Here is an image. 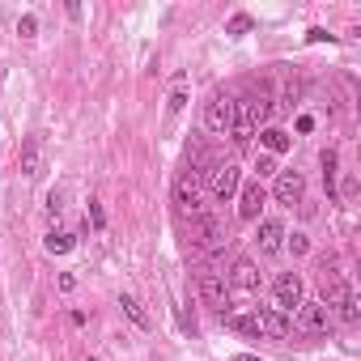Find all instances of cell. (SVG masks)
Masks as SVG:
<instances>
[{"label": "cell", "instance_id": "obj_1", "mask_svg": "<svg viewBox=\"0 0 361 361\" xmlns=\"http://www.w3.org/2000/svg\"><path fill=\"white\" fill-rule=\"evenodd\" d=\"M268 115V94H247V98H234V128H230V136L238 140V145H247L251 136H255V128H259V119Z\"/></svg>", "mask_w": 361, "mask_h": 361}, {"label": "cell", "instance_id": "obj_2", "mask_svg": "<svg viewBox=\"0 0 361 361\" xmlns=\"http://www.w3.org/2000/svg\"><path fill=\"white\" fill-rule=\"evenodd\" d=\"M323 306H327V310H331V319H340V323H357V319H361V310H357V298H353L348 281L327 276V272H323Z\"/></svg>", "mask_w": 361, "mask_h": 361}, {"label": "cell", "instance_id": "obj_3", "mask_svg": "<svg viewBox=\"0 0 361 361\" xmlns=\"http://www.w3.org/2000/svg\"><path fill=\"white\" fill-rule=\"evenodd\" d=\"M306 302V285H302V276L298 272H281L276 281H272V306L281 310V314H298V306Z\"/></svg>", "mask_w": 361, "mask_h": 361}, {"label": "cell", "instance_id": "obj_4", "mask_svg": "<svg viewBox=\"0 0 361 361\" xmlns=\"http://www.w3.org/2000/svg\"><path fill=\"white\" fill-rule=\"evenodd\" d=\"M331 327H336V319H331V310H327L323 302H302V306H298V331L323 340Z\"/></svg>", "mask_w": 361, "mask_h": 361}, {"label": "cell", "instance_id": "obj_5", "mask_svg": "<svg viewBox=\"0 0 361 361\" xmlns=\"http://www.w3.org/2000/svg\"><path fill=\"white\" fill-rule=\"evenodd\" d=\"M238 188H243V170H238L234 161H217V166L209 170V192H213L217 200H234Z\"/></svg>", "mask_w": 361, "mask_h": 361}, {"label": "cell", "instance_id": "obj_6", "mask_svg": "<svg viewBox=\"0 0 361 361\" xmlns=\"http://www.w3.org/2000/svg\"><path fill=\"white\" fill-rule=\"evenodd\" d=\"M272 200H276L281 209H293V204H302V200H306V178H302V170H276Z\"/></svg>", "mask_w": 361, "mask_h": 361}, {"label": "cell", "instance_id": "obj_7", "mask_svg": "<svg viewBox=\"0 0 361 361\" xmlns=\"http://www.w3.org/2000/svg\"><path fill=\"white\" fill-rule=\"evenodd\" d=\"M204 128L213 136H230V128H234V98L230 94H213V102L204 106Z\"/></svg>", "mask_w": 361, "mask_h": 361}, {"label": "cell", "instance_id": "obj_8", "mask_svg": "<svg viewBox=\"0 0 361 361\" xmlns=\"http://www.w3.org/2000/svg\"><path fill=\"white\" fill-rule=\"evenodd\" d=\"M200 298H204V306H213L217 314H226V306H230V285H226V272H200Z\"/></svg>", "mask_w": 361, "mask_h": 361}, {"label": "cell", "instance_id": "obj_9", "mask_svg": "<svg viewBox=\"0 0 361 361\" xmlns=\"http://www.w3.org/2000/svg\"><path fill=\"white\" fill-rule=\"evenodd\" d=\"M285 221L281 217H259V230H255V247H259V255H276V251H285Z\"/></svg>", "mask_w": 361, "mask_h": 361}, {"label": "cell", "instance_id": "obj_10", "mask_svg": "<svg viewBox=\"0 0 361 361\" xmlns=\"http://www.w3.org/2000/svg\"><path fill=\"white\" fill-rule=\"evenodd\" d=\"M264 204H268V192H264L259 178H251V183L238 188V217H243V221H259Z\"/></svg>", "mask_w": 361, "mask_h": 361}, {"label": "cell", "instance_id": "obj_11", "mask_svg": "<svg viewBox=\"0 0 361 361\" xmlns=\"http://www.w3.org/2000/svg\"><path fill=\"white\" fill-rule=\"evenodd\" d=\"M174 204L183 209V213H192V217H200L204 213V196H200V178H192V174H183L174 183Z\"/></svg>", "mask_w": 361, "mask_h": 361}, {"label": "cell", "instance_id": "obj_12", "mask_svg": "<svg viewBox=\"0 0 361 361\" xmlns=\"http://www.w3.org/2000/svg\"><path fill=\"white\" fill-rule=\"evenodd\" d=\"M255 323H259V336H272V340H285L293 331V319L281 314L276 306H255Z\"/></svg>", "mask_w": 361, "mask_h": 361}, {"label": "cell", "instance_id": "obj_13", "mask_svg": "<svg viewBox=\"0 0 361 361\" xmlns=\"http://www.w3.org/2000/svg\"><path fill=\"white\" fill-rule=\"evenodd\" d=\"M226 285L230 289H243V293H255L259 289V268H255V259H234V268L226 272Z\"/></svg>", "mask_w": 361, "mask_h": 361}, {"label": "cell", "instance_id": "obj_14", "mask_svg": "<svg viewBox=\"0 0 361 361\" xmlns=\"http://www.w3.org/2000/svg\"><path fill=\"white\" fill-rule=\"evenodd\" d=\"M196 234H200V247L204 251H221L230 238H226V226L217 221V217H209V213H200L196 217Z\"/></svg>", "mask_w": 361, "mask_h": 361}, {"label": "cell", "instance_id": "obj_15", "mask_svg": "<svg viewBox=\"0 0 361 361\" xmlns=\"http://www.w3.org/2000/svg\"><path fill=\"white\" fill-rule=\"evenodd\" d=\"M22 174H26V178H39V174H43V136H39V132H30V136L22 140Z\"/></svg>", "mask_w": 361, "mask_h": 361}, {"label": "cell", "instance_id": "obj_16", "mask_svg": "<svg viewBox=\"0 0 361 361\" xmlns=\"http://www.w3.org/2000/svg\"><path fill=\"white\" fill-rule=\"evenodd\" d=\"M259 145L276 157V153H289V149H293V136H289L285 128H264V132H259Z\"/></svg>", "mask_w": 361, "mask_h": 361}, {"label": "cell", "instance_id": "obj_17", "mask_svg": "<svg viewBox=\"0 0 361 361\" xmlns=\"http://www.w3.org/2000/svg\"><path fill=\"white\" fill-rule=\"evenodd\" d=\"M43 247H47V255H68V251L77 247V234H68V230L51 226V230H47V238H43Z\"/></svg>", "mask_w": 361, "mask_h": 361}, {"label": "cell", "instance_id": "obj_18", "mask_svg": "<svg viewBox=\"0 0 361 361\" xmlns=\"http://www.w3.org/2000/svg\"><path fill=\"white\" fill-rule=\"evenodd\" d=\"M183 106H188V81L174 77V90H170V98H166V123H174L178 115H183Z\"/></svg>", "mask_w": 361, "mask_h": 361}, {"label": "cell", "instance_id": "obj_19", "mask_svg": "<svg viewBox=\"0 0 361 361\" xmlns=\"http://www.w3.org/2000/svg\"><path fill=\"white\" fill-rule=\"evenodd\" d=\"M319 166H323V188H327V200H340V196H336V174H340V170H336V166H340L336 149H323V153H319Z\"/></svg>", "mask_w": 361, "mask_h": 361}, {"label": "cell", "instance_id": "obj_20", "mask_svg": "<svg viewBox=\"0 0 361 361\" xmlns=\"http://www.w3.org/2000/svg\"><path fill=\"white\" fill-rule=\"evenodd\" d=\"M221 319H226V327H230V331L259 340V323H255V314H221Z\"/></svg>", "mask_w": 361, "mask_h": 361}, {"label": "cell", "instance_id": "obj_21", "mask_svg": "<svg viewBox=\"0 0 361 361\" xmlns=\"http://www.w3.org/2000/svg\"><path fill=\"white\" fill-rule=\"evenodd\" d=\"M119 306H123V314H128V319H132L140 331H149V314H145V306H140L132 293H119Z\"/></svg>", "mask_w": 361, "mask_h": 361}, {"label": "cell", "instance_id": "obj_22", "mask_svg": "<svg viewBox=\"0 0 361 361\" xmlns=\"http://www.w3.org/2000/svg\"><path fill=\"white\" fill-rule=\"evenodd\" d=\"M247 30H255V18H251L247 9H238V13L226 22V35H247Z\"/></svg>", "mask_w": 361, "mask_h": 361}, {"label": "cell", "instance_id": "obj_23", "mask_svg": "<svg viewBox=\"0 0 361 361\" xmlns=\"http://www.w3.org/2000/svg\"><path fill=\"white\" fill-rule=\"evenodd\" d=\"M285 251H293V255H306V251H310V238H306L302 230H293V234H285Z\"/></svg>", "mask_w": 361, "mask_h": 361}, {"label": "cell", "instance_id": "obj_24", "mask_svg": "<svg viewBox=\"0 0 361 361\" xmlns=\"http://www.w3.org/2000/svg\"><path fill=\"white\" fill-rule=\"evenodd\" d=\"M255 174H259V178H276V157H272V153H259V157H255Z\"/></svg>", "mask_w": 361, "mask_h": 361}, {"label": "cell", "instance_id": "obj_25", "mask_svg": "<svg viewBox=\"0 0 361 361\" xmlns=\"http://www.w3.org/2000/svg\"><path fill=\"white\" fill-rule=\"evenodd\" d=\"M18 35H22V39H35V35H39V18H35V13H22V18H18Z\"/></svg>", "mask_w": 361, "mask_h": 361}, {"label": "cell", "instance_id": "obj_26", "mask_svg": "<svg viewBox=\"0 0 361 361\" xmlns=\"http://www.w3.org/2000/svg\"><path fill=\"white\" fill-rule=\"evenodd\" d=\"M306 43H340V39H336L331 30H323V26H310V30H306Z\"/></svg>", "mask_w": 361, "mask_h": 361}, {"label": "cell", "instance_id": "obj_27", "mask_svg": "<svg viewBox=\"0 0 361 361\" xmlns=\"http://www.w3.org/2000/svg\"><path fill=\"white\" fill-rule=\"evenodd\" d=\"M90 221H94V230H98V234L106 230V209H102L98 200H90Z\"/></svg>", "mask_w": 361, "mask_h": 361}, {"label": "cell", "instance_id": "obj_28", "mask_svg": "<svg viewBox=\"0 0 361 361\" xmlns=\"http://www.w3.org/2000/svg\"><path fill=\"white\" fill-rule=\"evenodd\" d=\"M60 213H64V196L51 192V196H47V217H60Z\"/></svg>", "mask_w": 361, "mask_h": 361}, {"label": "cell", "instance_id": "obj_29", "mask_svg": "<svg viewBox=\"0 0 361 361\" xmlns=\"http://www.w3.org/2000/svg\"><path fill=\"white\" fill-rule=\"evenodd\" d=\"M298 132H302V136L314 132V115H298Z\"/></svg>", "mask_w": 361, "mask_h": 361}, {"label": "cell", "instance_id": "obj_30", "mask_svg": "<svg viewBox=\"0 0 361 361\" xmlns=\"http://www.w3.org/2000/svg\"><path fill=\"white\" fill-rule=\"evenodd\" d=\"M60 289H64V293H73V289H77V276H73V272H64V276H60Z\"/></svg>", "mask_w": 361, "mask_h": 361}, {"label": "cell", "instance_id": "obj_31", "mask_svg": "<svg viewBox=\"0 0 361 361\" xmlns=\"http://www.w3.org/2000/svg\"><path fill=\"white\" fill-rule=\"evenodd\" d=\"M234 361H264V357H255V353H238Z\"/></svg>", "mask_w": 361, "mask_h": 361}]
</instances>
